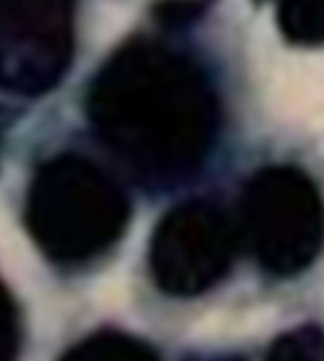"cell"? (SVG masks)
<instances>
[{"instance_id": "8", "label": "cell", "mask_w": 324, "mask_h": 361, "mask_svg": "<svg viewBox=\"0 0 324 361\" xmlns=\"http://www.w3.org/2000/svg\"><path fill=\"white\" fill-rule=\"evenodd\" d=\"M275 361H316L324 359V331L316 324L301 326L279 340H275L270 353Z\"/></svg>"}, {"instance_id": "10", "label": "cell", "mask_w": 324, "mask_h": 361, "mask_svg": "<svg viewBox=\"0 0 324 361\" xmlns=\"http://www.w3.org/2000/svg\"><path fill=\"white\" fill-rule=\"evenodd\" d=\"M201 9L204 7L199 0H165V3H160L156 16L165 24L186 26L201 16Z\"/></svg>"}, {"instance_id": "3", "label": "cell", "mask_w": 324, "mask_h": 361, "mask_svg": "<svg viewBox=\"0 0 324 361\" xmlns=\"http://www.w3.org/2000/svg\"><path fill=\"white\" fill-rule=\"evenodd\" d=\"M240 234L264 271L303 273L324 243V206L311 178L289 165L257 171L242 197Z\"/></svg>"}, {"instance_id": "4", "label": "cell", "mask_w": 324, "mask_h": 361, "mask_svg": "<svg viewBox=\"0 0 324 361\" xmlns=\"http://www.w3.org/2000/svg\"><path fill=\"white\" fill-rule=\"evenodd\" d=\"M240 238V225L218 204L184 202L156 227L149 247L151 277L171 297H197L230 273Z\"/></svg>"}, {"instance_id": "7", "label": "cell", "mask_w": 324, "mask_h": 361, "mask_svg": "<svg viewBox=\"0 0 324 361\" xmlns=\"http://www.w3.org/2000/svg\"><path fill=\"white\" fill-rule=\"evenodd\" d=\"M158 353L143 340L121 334H97L74 346L65 359L78 361H147Z\"/></svg>"}, {"instance_id": "2", "label": "cell", "mask_w": 324, "mask_h": 361, "mask_svg": "<svg viewBox=\"0 0 324 361\" xmlns=\"http://www.w3.org/2000/svg\"><path fill=\"white\" fill-rule=\"evenodd\" d=\"M30 238L56 264L76 267L108 251L123 234L130 202L123 188L78 154H61L39 167L26 195Z\"/></svg>"}, {"instance_id": "9", "label": "cell", "mask_w": 324, "mask_h": 361, "mask_svg": "<svg viewBox=\"0 0 324 361\" xmlns=\"http://www.w3.org/2000/svg\"><path fill=\"white\" fill-rule=\"evenodd\" d=\"M20 346V316L15 301L0 281V359H11Z\"/></svg>"}, {"instance_id": "5", "label": "cell", "mask_w": 324, "mask_h": 361, "mask_svg": "<svg viewBox=\"0 0 324 361\" xmlns=\"http://www.w3.org/2000/svg\"><path fill=\"white\" fill-rule=\"evenodd\" d=\"M74 56V0H0V89L42 95Z\"/></svg>"}, {"instance_id": "6", "label": "cell", "mask_w": 324, "mask_h": 361, "mask_svg": "<svg viewBox=\"0 0 324 361\" xmlns=\"http://www.w3.org/2000/svg\"><path fill=\"white\" fill-rule=\"evenodd\" d=\"M279 28L297 46L324 44V0H279Z\"/></svg>"}, {"instance_id": "1", "label": "cell", "mask_w": 324, "mask_h": 361, "mask_svg": "<svg viewBox=\"0 0 324 361\" xmlns=\"http://www.w3.org/2000/svg\"><path fill=\"white\" fill-rule=\"evenodd\" d=\"M100 143L149 190H171L197 173L220 126L216 93L188 56L137 39L121 46L87 93Z\"/></svg>"}]
</instances>
